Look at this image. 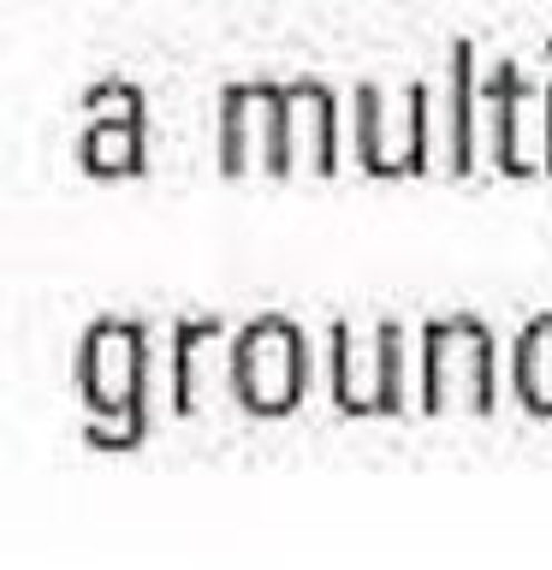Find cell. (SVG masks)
Wrapping results in <instances>:
<instances>
[]
</instances>
